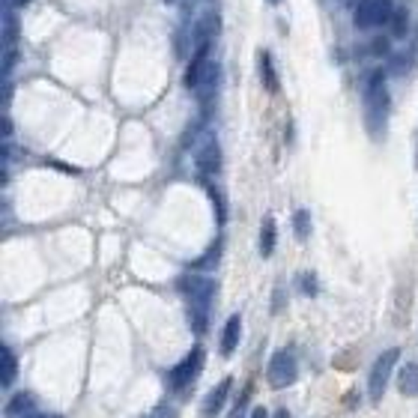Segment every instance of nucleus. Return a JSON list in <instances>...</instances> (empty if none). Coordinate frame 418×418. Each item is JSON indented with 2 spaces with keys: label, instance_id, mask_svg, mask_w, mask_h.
<instances>
[{
  "label": "nucleus",
  "instance_id": "obj_17",
  "mask_svg": "<svg viewBox=\"0 0 418 418\" xmlns=\"http://www.w3.org/2000/svg\"><path fill=\"white\" fill-rule=\"evenodd\" d=\"M260 69H263V84L269 90H278V81H275V69H272V60H269V54H260Z\"/></svg>",
  "mask_w": 418,
  "mask_h": 418
},
{
  "label": "nucleus",
  "instance_id": "obj_7",
  "mask_svg": "<svg viewBox=\"0 0 418 418\" xmlns=\"http://www.w3.org/2000/svg\"><path fill=\"white\" fill-rule=\"evenodd\" d=\"M219 75H222L219 63H209L204 78H200V84H197V99H200V108H204V111H212V105H215V93H219Z\"/></svg>",
  "mask_w": 418,
  "mask_h": 418
},
{
  "label": "nucleus",
  "instance_id": "obj_19",
  "mask_svg": "<svg viewBox=\"0 0 418 418\" xmlns=\"http://www.w3.org/2000/svg\"><path fill=\"white\" fill-rule=\"evenodd\" d=\"M4 27H6V33H4V39H6V45L15 39V33H19V24H15V19H12V12H6L4 15Z\"/></svg>",
  "mask_w": 418,
  "mask_h": 418
},
{
  "label": "nucleus",
  "instance_id": "obj_9",
  "mask_svg": "<svg viewBox=\"0 0 418 418\" xmlns=\"http://www.w3.org/2000/svg\"><path fill=\"white\" fill-rule=\"evenodd\" d=\"M239 338H242V317L233 314L222 332V356H233V349L239 347Z\"/></svg>",
  "mask_w": 418,
  "mask_h": 418
},
{
  "label": "nucleus",
  "instance_id": "obj_26",
  "mask_svg": "<svg viewBox=\"0 0 418 418\" xmlns=\"http://www.w3.org/2000/svg\"><path fill=\"white\" fill-rule=\"evenodd\" d=\"M269 4H278V0H269Z\"/></svg>",
  "mask_w": 418,
  "mask_h": 418
},
{
  "label": "nucleus",
  "instance_id": "obj_23",
  "mask_svg": "<svg viewBox=\"0 0 418 418\" xmlns=\"http://www.w3.org/2000/svg\"><path fill=\"white\" fill-rule=\"evenodd\" d=\"M4 135H6V138L12 135V123H9V116H6V120H4Z\"/></svg>",
  "mask_w": 418,
  "mask_h": 418
},
{
  "label": "nucleus",
  "instance_id": "obj_3",
  "mask_svg": "<svg viewBox=\"0 0 418 418\" xmlns=\"http://www.w3.org/2000/svg\"><path fill=\"white\" fill-rule=\"evenodd\" d=\"M299 379V364L293 349H278V353L269 359V386L272 389H290Z\"/></svg>",
  "mask_w": 418,
  "mask_h": 418
},
{
  "label": "nucleus",
  "instance_id": "obj_24",
  "mask_svg": "<svg viewBox=\"0 0 418 418\" xmlns=\"http://www.w3.org/2000/svg\"><path fill=\"white\" fill-rule=\"evenodd\" d=\"M275 418H290V412H287V409H278V412H275Z\"/></svg>",
  "mask_w": 418,
  "mask_h": 418
},
{
  "label": "nucleus",
  "instance_id": "obj_12",
  "mask_svg": "<svg viewBox=\"0 0 418 418\" xmlns=\"http://www.w3.org/2000/svg\"><path fill=\"white\" fill-rule=\"evenodd\" d=\"M397 386H400V394L418 397V364H404V367H400Z\"/></svg>",
  "mask_w": 418,
  "mask_h": 418
},
{
  "label": "nucleus",
  "instance_id": "obj_5",
  "mask_svg": "<svg viewBox=\"0 0 418 418\" xmlns=\"http://www.w3.org/2000/svg\"><path fill=\"white\" fill-rule=\"evenodd\" d=\"M392 15H394V9H392L389 0H362V4L356 6V24L362 30H371L377 24L392 21Z\"/></svg>",
  "mask_w": 418,
  "mask_h": 418
},
{
  "label": "nucleus",
  "instance_id": "obj_8",
  "mask_svg": "<svg viewBox=\"0 0 418 418\" xmlns=\"http://www.w3.org/2000/svg\"><path fill=\"white\" fill-rule=\"evenodd\" d=\"M230 389H233V379L227 377V379H222L219 386H215L212 392H209V397H206V404H204V418H215L222 412V407H224V400H227V394H230Z\"/></svg>",
  "mask_w": 418,
  "mask_h": 418
},
{
  "label": "nucleus",
  "instance_id": "obj_22",
  "mask_svg": "<svg viewBox=\"0 0 418 418\" xmlns=\"http://www.w3.org/2000/svg\"><path fill=\"white\" fill-rule=\"evenodd\" d=\"M248 418H269V412H266L263 407H257V409H251V415Z\"/></svg>",
  "mask_w": 418,
  "mask_h": 418
},
{
  "label": "nucleus",
  "instance_id": "obj_10",
  "mask_svg": "<svg viewBox=\"0 0 418 418\" xmlns=\"http://www.w3.org/2000/svg\"><path fill=\"white\" fill-rule=\"evenodd\" d=\"M30 412H36V400L30 392H19L6 404V418H27Z\"/></svg>",
  "mask_w": 418,
  "mask_h": 418
},
{
  "label": "nucleus",
  "instance_id": "obj_25",
  "mask_svg": "<svg viewBox=\"0 0 418 418\" xmlns=\"http://www.w3.org/2000/svg\"><path fill=\"white\" fill-rule=\"evenodd\" d=\"M15 4H19V6H21V4H27V0H15Z\"/></svg>",
  "mask_w": 418,
  "mask_h": 418
},
{
  "label": "nucleus",
  "instance_id": "obj_27",
  "mask_svg": "<svg viewBox=\"0 0 418 418\" xmlns=\"http://www.w3.org/2000/svg\"><path fill=\"white\" fill-rule=\"evenodd\" d=\"M48 418H57V415H48Z\"/></svg>",
  "mask_w": 418,
  "mask_h": 418
},
{
  "label": "nucleus",
  "instance_id": "obj_6",
  "mask_svg": "<svg viewBox=\"0 0 418 418\" xmlns=\"http://www.w3.org/2000/svg\"><path fill=\"white\" fill-rule=\"evenodd\" d=\"M194 161H197V171H200V176H204V179L219 174V171H222V149H219V141H215L212 135L204 138V144H200Z\"/></svg>",
  "mask_w": 418,
  "mask_h": 418
},
{
  "label": "nucleus",
  "instance_id": "obj_13",
  "mask_svg": "<svg viewBox=\"0 0 418 418\" xmlns=\"http://www.w3.org/2000/svg\"><path fill=\"white\" fill-rule=\"evenodd\" d=\"M272 251H275V219L272 215H266L263 227H260V254L272 257Z\"/></svg>",
  "mask_w": 418,
  "mask_h": 418
},
{
  "label": "nucleus",
  "instance_id": "obj_1",
  "mask_svg": "<svg viewBox=\"0 0 418 418\" xmlns=\"http://www.w3.org/2000/svg\"><path fill=\"white\" fill-rule=\"evenodd\" d=\"M176 290L186 293L189 299V314H191V326L197 334L206 332L209 323V308H212V293H215V281L206 275H182L176 281Z\"/></svg>",
  "mask_w": 418,
  "mask_h": 418
},
{
  "label": "nucleus",
  "instance_id": "obj_14",
  "mask_svg": "<svg viewBox=\"0 0 418 418\" xmlns=\"http://www.w3.org/2000/svg\"><path fill=\"white\" fill-rule=\"evenodd\" d=\"M293 227H296V237L299 239H308V233H311V215H308V209H296Z\"/></svg>",
  "mask_w": 418,
  "mask_h": 418
},
{
  "label": "nucleus",
  "instance_id": "obj_20",
  "mask_svg": "<svg viewBox=\"0 0 418 418\" xmlns=\"http://www.w3.org/2000/svg\"><path fill=\"white\" fill-rule=\"evenodd\" d=\"M299 290L308 293V296H317V281H314V275H311V272L299 278Z\"/></svg>",
  "mask_w": 418,
  "mask_h": 418
},
{
  "label": "nucleus",
  "instance_id": "obj_18",
  "mask_svg": "<svg viewBox=\"0 0 418 418\" xmlns=\"http://www.w3.org/2000/svg\"><path fill=\"white\" fill-rule=\"evenodd\" d=\"M248 400H251V386L239 394V400H237V404H233V409H230V415H227V418H242V415H245V409H248Z\"/></svg>",
  "mask_w": 418,
  "mask_h": 418
},
{
  "label": "nucleus",
  "instance_id": "obj_16",
  "mask_svg": "<svg viewBox=\"0 0 418 418\" xmlns=\"http://www.w3.org/2000/svg\"><path fill=\"white\" fill-rule=\"evenodd\" d=\"M206 191H209V200L215 204V215H219V224H224L227 222V206H224V194L215 189V186H206Z\"/></svg>",
  "mask_w": 418,
  "mask_h": 418
},
{
  "label": "nucleus",
  "instance_id": "obj_15",
  "mask_svg": "<svg viewBox=\"0 0 418 418\" xmlns=\"http://www.w3.org/2000/svg\"><path fill=\"white\" fill-rule=\"evenodd\" d=\"M407 27H409V12L407 9H394V15H392V36H407Z\"/></svg>",
  "mask_w": 418,
  "mask_h": 418
},
{
  "label": "nucleus",
  "instance_id": "obj_4",
  "mask_svg": "<svg viewBox=\"0 0 418 418\" xmlns=\"http://www.w3.org/2000/svg\"><path fill=\"white\" fill-rule=\"evenodd\" d=\"M200 367H204V349L200 347H194L191 353L182 359L174 371H171V389L174 392H182V389H189L191 382L197 379V374H200Z\"/></svg>",
  "mask_w": 418,
  "mask_h": 418
},
{
  "label": "nucleus",
  "instance_id": "obj_21",
  "mask_svg": "<svg viewBox=\"0 0 418 418\" xmlns=\"http://www.w3.org/2000/svg\"><path fill=\"white\" fill-rule=\"evenodd\" d=\"M281 305H284V290L278 287V290H275V305H272V314H278V308H281Z\"/></svg>",
  "mask_w": 418,
  "mask_h": 418
},
{
  "label": "nucleus",
  "instance_id": "obj_11",
  "mask_svg": "<svg viewBox=\"0 0 418 418\" xmlns=\"http://www.w3.org/2000/svg\"><path fill=\"white\" fill-rule=\"evenodd\" d=\"M15 374H19V359H15L12 349L4 344V347H0V382H4V389L12 386Z\"/></svg>",
  "mask_w": 418,
  "mask_h": 418
},
{
  "label": "nucleus",
  "instance_id": "obj_2",
  "mask_svg": "<svg viewBox=\"0 0 418 418\" xmlns=\"http://www.w3.org/2000/svg\"><path fill=\"white\" fill-rule=\"evenodd\" d=\"M397 362H400V347H392V349H386V353L377 356V362L371 367V379H367V392H371L374 404H379V400H382V392H386L389 377L397 367Z\"/></svg>",
  "mask_w": 418,
  "mask_h": 418
}]
</instances>
